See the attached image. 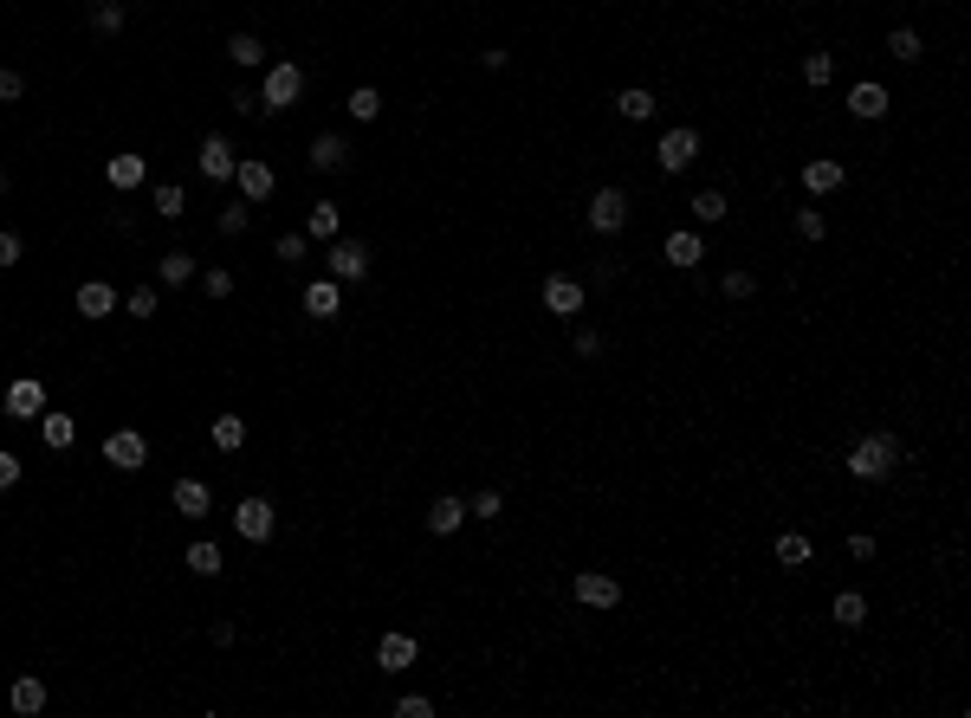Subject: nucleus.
<instances>
[{
  "mask_svg": "<svg viewBox=\"0 0 971 718\" xmlns=\"http://www.w3.org/2000/svg\"><path fill=\"white\" fill-rule=\"evenodd\" d=\"M376 667H382V673L415 667V634H382V641H376Z\"/></svg>",
  "mask_w": 971,
  "mask_h": 718,
  "instance_id": "obj_17",
  "label": "nucleus"
},
{
  "mask_svg": "<svg viewBox=\"0 0 971 718\" xmlns=\"http://www.w3.org/2000/svg\"><path fill=\"white\" fill-rule=\"evenodd\" d=\"M693 220H700V227H719V220H726V188H700V195H693Z\"/></svg>",
  "mask_w": 971,
  "mask_h": 718,
  "instance_id": "obj_29",
  "label": "nucleus"
},
{
  "mask_svg": "<svg viewBox=\"0 0 971 718\" xmlns=\"http://www.w3.org/2000/svg\"><path fill=\"white\" fill-rule=\"evenodd\" d=\"M201 292H208V298H234V272H227V266H208V272H201Z\"/></svg>",
  "mask_w": 971,
  "mask_h": 718,
  "instance_id": "obj_41",
  "label": "nucleus"
},
{
  "mask_svg": "<svg viewBox=\"0 0 971 718\" xmlns=\"http://www.w3.org/2000/svg\"><path fill=\"white\" fill-rule=\"evenodd\" d=\"M123 311H130V317H156V311H162L156 285H136V292H130V305H123Z\"/></svg>",
  "mask_w": 971,
  "mask_h": 718,
  "instance_id": "obj_42",
  "label": "nucleus"
},
{
  "mask_svg": "<svg viewBox=\"0 0 971 718\" xmlns=\"http://www.w3.org/2000/svg\"><path fill=\"white\" fill-rule=\"evenodd\" d=\"M227 104H234L240 117H259V91L253 85H234V98H227Z\"/></svg>",
  "mask_w": 971,
  "mask_h": 718,
  "instance_id": "obj_48",
  "label": "nucleus"
},
{
  "mask_svg": "<svg viewBox=\"0 0 971 718\" xmlns=\"http://www.w3.org/2000/svg\"><path fill=\"white\" fill-rule=\"evenodd\" d=\"M829 78H836V52H810V59H803V85L823 91Z\"/></svg>",
  "mask_w": 971,
  "mask_h": 718,
  "instance_id": "obj_37",
  "label": "nucleus"
},
{
  "mask_svg": "<svg viewBox=\"0 0 971 718\" xmlns=\"http://www.w3.org/2000/svg\"><path fill=\"white\" fill-rule=\"evenodd\" d=\"M887 59L913 65V59H920V33H913V26H894V33H887Z\"/></svg>",
  "mask_w": 971,
  "mask_h": 718,
  "instance_id": "obj_33",
  "label": "nucleus"
},
{
  "mask_svg": "<svg viewBox=\"0 0 971 718\" xmlns=\"http://www.w3.org/2000/svg\"><path fill=\"white\" fill-rule=\"evenodd\" d=\"M0 408H7V421H39V414H46V389H39L33 376H20V382H7Z\"/></svg>",
  "mask_w": 971,
  "mask_h": 718,
  "instance_id": "obj_10",
  "label": "nucleus"
},
{
  "mask_svg": "<svg viewBox=\"0 0 971 718\" xmlns=\"http://www.w3.org/2000/svg\"><path fill=\"white\" fill-rule=\"evenodd\" d=\"M208 440L221 453H240L246 447V421H240V414H214V421H208Z\"/></svg>",
  "mask_w": 971,
  "mask_h": 718,
  "instance_id": "obj_26",
  "label": "nucleus"
},
{
  "mask_svg": "<svg viewBox=\"0 0 971 718\" xmlns=\"http://www.w3.org/2000/svg\"><path fill=\"white\" fill-rule=\"evenodd\" d=\"M305 233H279V240H272V259H285V266H292V259H305Z\"/></svg>",
  "mask_w": 971,
  "mask_h": 718,
  "instance_id": "obj_43",
  "label": "nucleus"
},
{
  "mask_svg": "<svg viewBox=\"0 0 971 718\" xmlns=\"http://www.w3.org/2000/svg\"><path fill=\"white\" fill-rule=\"evenodd\" d=\"M344 110H350L357 123H376V117H382V91H376V85H357V91H350V104H344Z\"/></svg>",
  "mask_w": 971,
  "mask_h": 718,
  "instance_id": "obj_32",
  "label": "nucleus"
},
{
  "mask_svg": "<svg viewBox=\"0 0 971 718\" xmlns=\"http://www.w3.org/2000/svg\"><path fill=\"white\" fill-rule=\"evenodd\" d=\"M91 33H104V39L123 33V7H117V0H98V7H91Z\"/></svg>",
  "mask_w": 971,
  "mask_h": 718,
  "instance_id": "obj_38",
  "label": "nucleus"
},
{
  "mask_svg": "<svg viewBox=\"0 0 971 718\" xmlns=\"http://www.w3.org/2000/svg\"><path fill=\"white\" fill-rule=\"evenodd\" d=\"M654 162H661V175H687L693 162H700V130H661V143H654Z\"/></svg>",
  "mask_w": 971,
  "mask_h": 718,
  "instance_id": "obj_3",
  "label": "nucleus"
},
{
  "mask_svg": "<svg viewBox=\"0 0 971 718\" xmlns=\"http://www.w3.org/2000/svg\"><path fill=\"white\" fill-rule=\"evenodd\" d=\"M175 512L182 518H208V505H214V492H208V479H175Z\"/></svg>",
  "mask_w": 971,
  "mask_h": 718,
  "instance_id": "obj_16",
  "label": "nucleus"
},
{
  "mask_svg": "<svg viewBox=\"0 0 971 718\" xmlns=\"http://www.w3.org/2000/svg\"><path fill=\"white\" fill-rule=\"evenodd\" d=\"M570 596H577L583 609H615V602H622V583L603 576V570H577L570 576Z\"/></svg>",
  "mask_w": 971,
  "mask_h": 718,
  "instance_id": "obj_6",
  "label": "nucleus"
},
{
  "mask_svg": "<svg viewBox=\"0 0 971 718\" xmlns=\"http://www.w3.org/2000/svg\"><path fill=\"white\" fill-rule=\"evenodd\" d=\"M849 557H855V563H874V537H868V531L849 537Z\"/></svg>",
  "mask_w": 971,
  "mask_h": 718,
  "instance_id": "obj_50",
  "label": "nucleus"
},
{
  "mask_svg": "<svg viewBox=\"0 0 971 718\" xmlns=\"http://www.w3.org/2000/svg\"><path fill=\"white\" fill-rule=\"evenodd\" d=\"M20 486V453H0V492Z\"/></svg>",
  "mask_w": 971,
  "mask_h": 718,
  "instance_id": "obj_49",
  "label": "nucleus"
},
{
  "mask_svg": "<svg viewBox=\"0 0 971 718\" xmlns=\"http://www.w3.org/2000/svg\"><path fill=\"white\" fill-rule=\"evenodd\" d=\"M143 460H149V447H143V434H136V427H117V434L104 440V466H117V473H136Z\"/></svg>",
  "mask_w": 971,
  "mask_h": 718,
  "instance_id": "obj_11",
  "label": "nucleus"
},
{
  "mask_svg": "<svg viewBox=\"0 0 971 718\" xmlns=\"http://www.w3.org/2000/svg\"><path fill=\"white\" fill-rule=\"evenodd\" d=\"M337 233H344V220H337V201H311V220H305V240L331 246Z\"/></svg>",
  "mask_w": 971,
  "mask_h": 718,
  "instance_id": "obj_21",
  "label": "nucleus"
},
{
  "mask_svg": "<svg viewBox=\"0 0 971 718\" xmlns=\"http://www.w3.org/2000/svg\"><path fill=\"white\" fill-rule=\"evenodd\" d=\"M0 188H7V175H0Z\"/></svg>",
  "mask_w": 971,
  "mask_h": 718,
  "instance_id": "obj_53",
  "label": "nucleus"
},
{
  "mask_svg": "<svg viewBox=\"0 0 971 718\" xmlns=\"http://www.w3.org/2000/svg\"><path fill=\"white\" fill-rule=\"evenodd\" d=\"M460 524H467V499H434L428 505V531L434 537H454Z\"/></svg>",
  "mask_w": 971,
  "mask_h": 718,
  "instance_id": "obj_22",
  "label": "nucleus"
},
{
  "mask_svg": "<svg viewBox=\"0 0 971 718\" xmlns=\"http://www.w3.org/2000/svg\"><path fill=\"white\" fill-rule=\"evenodd\" d=\"M117 311V292L104 279H85L78 285V317H91V324H98V317H111Z\"/></svg>",
  "mask_w": 971,
  "mask_h": 718,
  "instance_id": "obj_20",
  "label": "nucleus"
},
{
  "mask_svg": "<svg viewBox=\"0 0 971 718\" xmlns=\"http://www.w3.org/2000/svg\"><path fill=\"white\" fill-rule=\"evenodd\" d=\"M311 169H324V175H331V169H344V162H350V149H344V136H337V130H324L318 136V143H311Z\"/></svg>",
  "mask_w": 971,
  "mask_h": 718,
  "instance_id": "obj_23",
  "label": "nucleus"
},
{
  "mask_svg": "<svg viewBox=\"0 0 971 718\" xmlns=\"http://www.w3.org/2000/svg\"><path fill=\"white\" fill-rule=\"evenodd\" d=\"M615 110H622L628 123H648L654 117V91H641V85H628L622 98H615Z\"/></svg>",
  "mask_w": 971,
  "mask_h": 718,
  "instance_id": "obj_30",
  "label": "nucleus"
},
{
  "mask_svg": "<svg viewBox=\"0 0 971 718\" xmlns=\"http://www.w3.org/2000/svg\"><path fill=\"white\" fill-rule=\"evenodd\" d=\"M603 350V330H577V356H596Z\"/></svg>",
  "mask_w": 971,
  "mask_h": 718,
  "instance_id": "obj_52",
  "label": "nucleus"
},
{
  "mask_svg": "<svg viewBox=\"0 0 971 718\" xmlns=\"http://www.w3.org/2000/svg\"><path fill=\"white\" fill-rule=\"evenodd\" d=\"M583 305H590L583 279H570V272H551V279H544V311L551 317H577Z\"/></svg>",
  "mask_w": 971,
  "mask_h": 718,
  "instance_id": "obj_8",
  "label": "nucleus"
},
{
  "mask_svg": "<svg viewBox=\"0 0 971 718\" xmlns=\"http://www.w3.org/2000/svg\"><path fill=\"white\" fill-rule=\"evenodd\" d=\"M797 240H829V214H823V207H797Z\"/></svg>",
  "mask_w": 971,
  "mask_h": 718,
  "instance_id": "obj_36",
  "label": "nucleus"
},
{
  "mask_svg": "<svg viewBox=\"0 0 971 718\" xmlns=\"http://www.w3.org/2000/svg\"><path fill=\"white\" fill-rule=\"evenodd\" d=\"M227 59H234L240 72H253V65H266V46H259V33H234V39H227Z\"/></svg>",
  "mask_w": 971,
  "mask_h": 718,
  "instance_id": "obj_27",
  "label": "nucleus"
},
{
  "mask_svg": "<svg viewBox=\"0 0 971 718\" xmlns=\"http://www.w3.org/2000/svg\"><path fill=\"white\" fill-rule=\"evenodd\" d=\"M894 466H900V440L887 434H861L855 447H849V479H861V486H881V479H894Z\"/></svg>",
  "mask_w": 971,
  "mask_h": 718,
  "instance_id": "obj_1",
  "label": "nucleus"
},
{
  "mask_svg": "<svg viewBox=\"0 0 971 718\" xmlns=\"http://www.w3.org/2000/svg\"><path fill=\"white\" fill-rule=\"evenodd\" d=\"M39 440H46V453H65L78 440V421L72 414H39Z\"/></svg>",
  "mask_w": 971,
  "mask_h": 718,
  "instance_id": "obj_24",
  "label": "nucleus"
},
{
  "mask_svg": "<svg viewBox=\"0 0 971 718\" xmlns=\"http://www.w3.org/2000/svg\"><path fill=\"white\" fill-rule=\"evenodd\" d=\"M395 718H434V699H421V693H402V699H395Z\"/></svg>",
  "mask_w": 971,
  "mask_h": 718,
  "instance_id": "obj_45",
  "label": "nucleus"
},
{
  "mask_svg": "<svg viewBox=\"0 0 971 718\" xmlns=\"http://www.w3.org/2000/svg\"><path fill=\"white\" fill-rule=\"evenodd\" d=\"M719 292H726L732 305H745V298L758 292V279H751V272H726V285H719Z\"/></svg>",
  "mask_w": 971,
  "mask_h": 718,
  "instance_id": "obj_44",
  "label": "nucleus"
},
{
  "mask_svg": "<svg viewBox=\"0 0 971 718\" xmlns=\"http://www.w3.org/2000/svg\"><path fill=\"white\" fill-rule=\"evenodd\" d=\"M188 570H195V576H221V544H208V537L188 544Z\"/></svg>",
  "mask_w": 971,
  "mask_h": 718,
  "instance_id": "obj_35",
  "label": "nucleus"
},
{
  "mask_svg": "<svg viewBox=\"0 0 971 718\" xmlns=\"http://www.w3.org/2000/svg\"><path fill=\"white\" fill-rule=\"evenodd\" d=\"M305 311L318 317V324H331V317L344 311V292H337V279H311V285H305Z\"/></svg>",
  "mask_w": 971,
  "mask_h": 718,
  "instance_id": "obj_15",
  "label": "nucleus"
},
{
  "mask_svg": "<svg viewBox=\"0 0 971 718\" xmlns=\"http://www.w3.org/2000/svg\"><path fill=\"white\" fill-rule=\"evenodd\" d=\"M234 531L246 537V544H266V537L279 531V512H272V499H240V505H234Z\"/></svg>",
  "mask_w": 971,
  "mask_h": 718,
  "instance_id": "obj_5",
  "label": "nucleus"
},
{
  "mask_svg": "<svg viewBox=\"0 0 971 718\" xmlns=\"http://www.w3.org/2000/svg\"><path fill=\"white\" fill-rule=\"evenodd\" d=\"M234 188H240V201H272V188H279V175H272V162H259V156H246L234 162Z\"/></svg>",
  "mask_w": 971,
  "mask_h": 718,
  "instance_id": "obj_9",
  "label": "nucleus"
},
{
  "mask_svg": "<svg viewBox=\"0 0 971 718\" xmlns=\"http://www.w3.org/2000/svg\"><path fill=\"white\" fill-rule=\"evenodd\" d=\"M842 182H849V169H842L836 156H816V162H803V188H810L816 201H829V195H836Z\"/></svg>",
  "mask_w": 971,
  "mask_h": 718,
  "instance_id": "obj_12",
  "label": "nucleus"
},
{
  "mask_svg": "<svg viewBox=\"0 0 971 718\" xmlns=\"http://www.w3.org/2000/svg\"><path fill=\"white\" fill-rule=\"evenodd\" d=\"M849 110H855L861 123H881L887 110H894V98H887V85H855L849 91Z\"/></svg>",
  "mask_w": 971,
  "mask_h": 718,
  "instance_id": "obj_19",
  "label": "nucleus"
},
{
  "mask_svg": "<svg viewBox=\"0 0 971 718\" xmlns=\"http://www.w3.org/2000/svg\"><path fill=\"white\" fill-rule=\"evenodd\" d=\"M20 98H26V78L7 65V72H0V104H20Z\"/></svg>",
  "mask_w": 971,
  "mask_h": 718,
  "instance_id": "obj_47",
  "label": "nucleus"
},
{
  "mask_svg": "<svg viewBox=\"0 0 971 718\" xmlns=\"http://www.w3.org/2000/svg\"><path fill=\"white\" fill-rule=\"evenodd\" d=\"M20 259H26V240L13 227H0V266H20Z\"/></svg>",
  "mask_w": 971,
  "mask_h": 718,
  "instance_id": "obj_46",
  "label": "nucleus"
},
{
  "mask_svg": "<svg viewBox=\"0 0 971 718\" xmlns=\"http://www.w3.org/2000/svg\"><path fill=\"white\" fill-rule=\"evenodd\" d=\"M298 98H305V72H298L292 59L266 65V78H259V110H266V117H279V110H292Z\"/></svg>",
  "mask_w": 971,
  "mask_h": 718,
  "instance_id": "obj_2",
  "label": "nucleus"
},
{
  "mask_svg": "<svg viewBox=\"0 0 971 718\" xmlns=\"http://www.w3.org/2000/svg\"><path fill=\"white\" fill-rule=\"evenodd\" d=\"M324 266H331V279H337V285H357L363 272H369V246H363V240H344V233H337L331 253H324Z\"/></svg>",
  "mask_w": 971,
  "mask_h": 718,
  "instance_id": "obj_4",
  "label": "nucleus"
},
{
  "mask_svg": "<svg viewBox=\"0 0 971 718\" xmlns=\"http://www.w3.org/2000/svg\"><path fill=\"white\" fill-rule=\"evenodd\" d=\"M499 505H505L499 492H480V499H473V518H499Z\"/></svg>",
  "mask_w": 971,
  "mask_h": 718,
  "instance_id": "obj_51",
  "label": "nucleus"
},
{
  "mask_svg": "<svg viewBox=\"0 0 971 718\" xmlns=\"http://www.w3.org/2000/svg\"><path fill=\"white\" fill-rule=\"evenodd\" d=\"M246 207H253V201H227L221 207V233H227V240H240V233H246V220H253Z\"/></svg>",
  "mask_w": 971,
  "mask_h": 718,
  "instance_id": "obj_40",
  "label": "nucleus"
},
{
  "mask_svg": "<svg viewBox=\"0 0 971 718\" xmlns=\"http://www.w3.org/2000/svg\"><path fill=\"white\" fill-rule=\"evenodd\" d=\"M201 175H208V182H234V143H227V136H208V143H201Z\"/></svg>",
  "mask_w": 971,
  "mask_h": 718,
  "instance_id": "obj_13",
  "label": "nucleus"
},
{
  "mask_svg": "<svg viewBox=\"0 0 971 718\" xmlns=\"http://www.w3.org/2000/svg\"><path fill=\"white\" fill-rule=\"evenodd\" d=\"M7 706L20 712V718L46 712V680H39V673H20V680H13V693H7Z\"/></svg>",
  "mask_w": 971,
  "mask_h": 718,
  "instance_id": "obj_18",
  "label": "nucleus"
},
{
  "mask_svg": "<svg viewBox=\"0 0 971 718\" xmlns=\"http://www.w3.org/2000/svg\"><path fill=\"white\" fill-rule=\"evenodd\" d=\"M836 621H842V628H861V621H868V596H861V589H842V596H836Z\"/></svg>",
  "mask_w": 971,
  "mask_h": 718,
  "instance_id": "obj_34",
  "label": "nucleus"
},
{
  "mask_svg": "<svg viewBox=\"0 0 971 718\" xmlns=\"http://www.w3.org/2000/svg\"><path fill=\"white\" fill-rule=\"evenodd\" d=\"M583 220H590V233H622L628 227V195H622V188H596Z\"/></svg>",
  "mask_w": 971,
  "mask_h": 718,
  "instance_id": "obj_7",
  "label": "nucleus"
},
{
  "mask_svg": "<svg viewBox=\"0 0 971 718\" xmlns=\"http://www.w3.org/2000/svg\"><path fill=\"white\" fill-rule=\"evenodd\" d=\"M777 563H784V570H803V563H810V537L784 531V537H777Z\"/></svg>",
  "mask_w": 971,
  "mask_h": 718,
  "instance_id": "obj_31",
  "label": "nucleus"
},
{
  "mask_svg": "<svg viewBox=\"0 0 971 718\" xmlns=\"http://www.w3.org/2000/svg\"><path fill=\"white\" fill-rule=\"evenodd\" d=\"M182 207H188L182 182H162V188H156V214H162V220H182Z\"/></svg>",
  "mask_w": 971,
  "mask_h": 718,
  "instance_id": "obj_39",
  "label": "nucleus"
},
{
  "mask_svg": "<svg viewBox=\"0 0 971 718\" xmlns=\"http://www.w3.org/2000/svg\"><path fill=\"white\" fill-rule=\"evenodd\" d=\"M156 272H162V285H188V279H195V253H182V246H169Z\"/></svg>",
  "mask_w": 971,
  "mask_h": 718,
  "instance_id": "obj_28",
  "label": "nucleus"
},
{
  "mask_svg": "<svg viewBox=\"0 0 971 718\" xmlns=\"http://www.w3.org/2000/svg\"><path fill=\"white\" fill-rule=\"evenodd\" d=\"M661 253H667V266L693 272V266H700V259H706V240H700V233H693V227H674V233H667V246H661Z\"/></svg>",
  "mask_w": 971,
  "mask_h": 718,
  "instance_id": "obj_14",
  "label": "nucleus"
},
{
  "mask_svg": "<svg viewBox=\"0 0 971 718\" xmlns=\"http://www.w3.org/2000/svg\"><path fill=\"white\" fill-rule=\"evenodd\" d=\"M143 175H149V169H143V156H111V162H104V182H111L117 195H130V188L143 182Z\"/></svg>",
  "mask_w": 971,
  "mask_h": 718,
  "instance_id": "obj_25",
  "label": "nucleus"
}]
</instances>
